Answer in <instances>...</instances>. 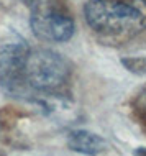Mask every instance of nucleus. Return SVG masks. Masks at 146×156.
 I'll use <instances>...</instances> for the list:
<instances>
[{
	"label": "nucleus",
	"mask_w": 146,
	"mask_h": 156,
	"mask_svg": "<svg viewBox=\"0 0 146 156\" xmlns=\"http://www.w3.org/2000/svg\"><path fill=\"white\" fill-rule=\"evenodd\" d=\"M84 15L99 35L131 38L146 28V0H87Z\"/></svg>",
	"instance_id": "obj_1"
},
{
	"label": "nucleus",
	"mask_w": 146,
	"mask_h": 156,
	"mask_svg": "<svg viewBox=\"0 0 146 156\" xmlns=\"http://www.w3.org/2000/svg\"><path fill=\"white\" fill-rule=\"evenodd\" d=\"M71 64L53 49H31L25 64V79L35 90H54L68 81Z\"/></svg>",
	"instance_id": "obj_2"
},
{
	"label": "nucleus",
	"mask_w": 146,
	"mask_h": 156,
	"mask_svg": "<svg viewBox=\"0 0 146 156\" xmlns=\"http://www.w3.org/2000/svg\"><path fill=\"white\" fill-rule=\"evenodd\" d=\"M31 49L23 36L13 30L0 35V87L15 92L22 87L25 79V64Z\"/></svg>",
	"instance_id": "obj_3"
},
{
	"label": "nucleus",
	"mask_w": 146,
	"mask_h": 156,
	"mask_svg": "<svg viewBox=\"0 0 146 156\" xmlns=\"http://www.w3.org/2000/svg\"><path fill=\"white\" fill-rule=\"evenodd\" d=\"M57 0H31L30 25L35 36L53 43H66L74 35V20L56 7Z\"/></svg>",
	"instance_id": "obj_4"
},
{
	"label": "nucleus",
	"mask_w": 146,
	"mask_h": 156,
	"mask_svg": "<svg viewBox=\"0 0 146 156\" xmlns=\"http://www.w3.org/2000/svg\"><path fill=\"white\" fill-rule=\"evenodd\" d=\"M68 146H69V150L77 151V153L97 154V153H102L107 148V141L95 133L85 132V130H77V132L69 133Z\"/></svg>",
	"instance_id": "obj_5"
}]
</instances>
